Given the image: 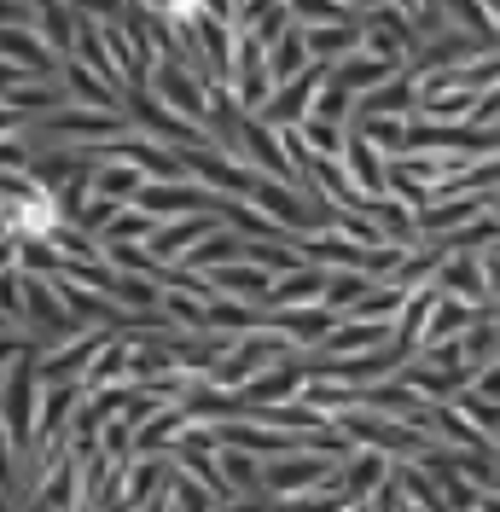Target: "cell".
I'll return each mask as SVG.
<instances>
[{
    "label": "cell",
    "instance_id": "cell-1",
    "mask_svg": "<svg viewBox=\"0 0 500 512\" xmlns=\"http://www.w3.org/2000/svg\"><path fill=\"white\" fill-rule=\"evenodd\" d=\"M35 425H41V350L18 355L6 367V390H0V431L12 437L18 460L35 454Z\"/></svg>",
    "mask_w": 500,
    "mask_h": 512
},
{
    "label": "cell",
    "instance_id": "cell-2",
    "mask_svg": "<svg viewBox=\"0 0 500 512\" xmlns=\"http://www.w3.org/2000/svg\"><path fill=\"white\" fill-rule=\"evenodd\" d=\"M152 94L175 111V117H187L210 134V117H216V82L204 76V70H192L181 59H157L152 70Z\"/></svg>",
    "mask_w": 500,
    "mask_h": 512
},
{
    "label": "cell",
    "instance_id": "cell-3",
    "mask_svg": "<svg viewBox=\"0 0 500 512\" xmlns=\"http://www.w3.org/2000/svg\"><path fill=\"white\" fill-rule=\"evenodd\" d=\"M221 152L239 158L245 169H256V175H268V181L297 187V169H291V158H285V146H280V128H268L262 117H239L221 134Z\"/></svg>",
    "mask_w": 500,
    "mask_h": 512
},
{
    "label": "cell",
    "instance_id": "cell-4",
    "mask_svg": "<svg viewBox=\"0 0 500 512\" xmlns=\"http://www.w3.org/2000/svg\"><path fill=\"white\" fill-rule=\"evenodd\" d=\"M128 123H134V134H146V140H157V146H169V152H198V146H216L210 134L198 123H187V117H175L163 99L152 94V88H128Z\"/></svg>",
    "mask_w": 500,
    "mask_h": 512
},
{
    "label": "cell",
    "instance_id": "cell-5",
    "mask_svg": "<svg viewBox=\"0 0 500 512\" xmlns=\"http://www.w3.org/2000/svg\"><path fill=\"white\" fill-rule=\"evenodd\" d=\"M489 53H500V41H489V35H471V30H437L425 35L419 47H413V76L425 82V76H460V70H471L477 59H489Z\"/></svg>",
    "mask_w": 500,
    "mask_h": 512
},
{
    "label": "cell",
    "instance_id": "cell-6",
    "mask_svg": "<svg viewBox=\"0 0 500 512\" xmlns=\"http://www.w3.org/2000/svg\"><path fill=\"white\" fill-rule=\"evenodd\" d=\"M285 355H291V344H285L280 332H250V338H239V344L227 350V361H221L216 373H210V384L233 390V396H245L250 384L262 379L268 367H280Z\"/></svg>",
    "mask_w": 500,
    "mask_h": 512
},
{
    "label": "cell",
    "instance_id": "cell-7",
    "mask_svg": "<svg viewBox=\"0 0 500 512\" xmlns=\"http://www.w3.org/2000/svg\"><path fill=\"white\" fill-rule=\"evenodd\" d=\"M181 163H187V181H198V187H210L221 192V198H245L250 204V192H256V169H245L239 158H227L221 146H198V152H181Z\"/></svg>",
    "mask_w": 500,
    "mask_h": 512
},
{
    "label": "cell",
    "instance_id": "cell-8",
    "mask_svg": "<svg viewBox=\"0 0 500 512\" xmlns=\"http://www.w3.org/2000/svg\"><path fill=\"white\" fill-rule=\"evenodd\" d=\"M326 82H332V64H309L297 82H280L274 99H268V111H262V123L268 128H303L314 117L320 94H326Z\"/></svg>",
    "mask_w": 500,
    "mask_h": 512
},
{
    "label": "cell",
    "instance_id": "cell-9",
    "mask_svg": "<svg viewBox=\"0 0 500 512\" xmlns=\"http://www.w3.org/2000/svg\"><path fill=\"white\" fill-rule=\"evenodd\" d=\"M332 478H338V460H332V454H285V460H268L262 489H268L274 501H291V495L326 489Z\"/></svg>",
    "mask_w": 500,
    "mask_h": 512
},
{
    "label": "cell",
    "instance_id": "cell-10",
    "mask_svg": "<svg viewBox=\"0 0 500 512\" xmlns=\"http://www.w3.org/2000/svg\"><path fill=\"white\" fill-rule=\"evenodd\" d=\"M140 210L157 222H187V216H210L216 210V192L198 187V181H152L140 192Z\"/></svg>",
    "mask_w": 500,
    "mask_h": 512
},
{
    "label": "cell",
    "instance_id": "cell-11",
    "mask_svg": "<svg viewBox=\"0 0 500 512\" xmlns=\"http://www.w3.org/2000/svg\"><path fill=\"white\" fill-rule=\"evenodd\" d=\"M117 332H88V338H76V344H59V350L41 355V390H53V384H82L94 373L99 350L111 344Z\"/></svg>",
    "mask_w": 500,
    "mask_h": 512
},
{
    "label": "cell",
    "instance_id": "cell-12",
    "mask_svg": "<svg viewBox=\"0 0 500 512\" xmlns=\"http://www.w3.org/2000/svg\"><path fill=\"white\" fill-rule=\"evenodd\" d=\"M64 88H70V105H88V111H111V117H128L123 105L128 94L123 88H111L99 70H88L82 59H64V76H59Z\"/></svg>",
    "mask_w": 500,
    "mask_h": 512
},
{
    "label": "cell",
    "instance_id": "cell-13",
    "mask_svg": "<svg viewBox=\"0 0 500 512\" xmlns=\"http://www.w3.org/2000/svg\"><path fill=\"white\" fill-rule=\"evenodd\" d=\"M390 472H396V460H384V454H349L344 466H338V489L349 495V507H367L378 489L390 483Z\"/></svg>",
    "mask_w": 500,
    "mask_h": 512
},
{
    "label": "cell",
    "instance_id": "cell-14",
    "mask_svg": "<svg viewBox=\"0 0 500 512\" xmlns=\"http://www.w3.org/2000/svg\"><path fill=\"white\" fill-rule=\"evenodd\" d=\"M437 291L442 297H460L471 309H495L489 303V274H483V256H448L437 274Z\"/></svg>",
    "mask_w": 500,
    "mask_h": 512
},
{
    "label": "cell",
    "instance_id": "cell-15",
    "mask_svg": "<svg viewBox=\"0 0 500 512\" xmlns=\"http://www.w3.org/2000/svg\"><path fill=\"white\" fill-rule=\"evenodd\" d=\"M221 222L216 216H187V222H163L157 227V239H152V256L157 262H187L204 239H216Z\"/></svg>",
    "mask_w": 500,
    "mask_h": 512
},
{
    "label": "cell",
    "instance_id": "cell-16",
    "mask_svg": "<svg viewBox=\"0 0 500 512\" xmlns=\"http://www.w3.org/2000/svg\"><path fill=\"white\" fill-rule=\"evenodd\" d=\"M35 35L59 53V59H76V30H82V12L70 0H35Z\"/></svg>",
    "mask_w": 500,
    "mask_h": 512
},
{
    "label": "cell",
    "instance_id": "cell-17",
    "mask_svg": "<svg viewBox=\"0 0 500 512\" xmlns=\"http://www.w3.org/2000/svg\"><path fill=\"white\" fill-rule=\"evenodd\" d=\"M344 169H349V181L367 192V198H390V158L378 152L373 140H361V134H349V152H344Z\"/></svg>",
    "mask_w": 500,
    "mask_h": 512
},
{
    "label": "cell",
    "instance_id": "cell-18",
    "mask_svg": "<svg viewBox=\"0 0 500 512\" xmlns=\"http://www.w3.org/2000/svg\"><path fill=\"white\" fill-rule=\"evenodd\" d=\"M210 280H216L221 297L250 303V309H268V297H274V280H280V274H268V268H256V262H233V268H216Z\"/></svg>",
    "mask_w": 500,
    "mask_h": 512
},
{
    "label": "cell",
    "instance_id": "cell-19",
    "mask_svg": "<svg viewBox=\"0 0 500 512\" xmlns=\"http://www.w3.org/2000/svg\"><path fill=\"white\" fill-rule=\"evenodd\" d=\"M303 35H309V59L332 64V70L367 47V24H361V18H349V24H326V30H303Z\"/></svg>",
    "mask_w": 500,
    "mask_h": 512
},
{
    "label": "cell",
    "instance_id": "cell-20",
    "mask_svg": "<svg viewBox=\"0 0 500 512\" xmlns=\"http://www.w3.org/2000/svg\"><path fill=\"white\" fill-rule=\"evenodd\" d=\"M146 187H152V175H146V169H134V163H99V169H94V198L117 204V210L140 204V192H146Z\"/></svg>",
    "mask_w": 500,
    "mask_h": 512
},
{
    "label": "cell",
    "instance_id": "cell-21",
    "mask_svg": "<svg viewBox=\"0 0 500 512\" xmlns=\"http://www.w3.org/2000/svg\"><path fill=\"white\" fill-rule=\"evenodd\" d=\"M326 268H291L274 280V297H268V309H314V303H326Z\"/></svg>",
    "mask_w": 500,
    "mask_h": 512
},
{
    "label": "cell",
    "instance_id": "cell-22",
    "mask_svg": "<svg viewBox=\"0 0 500 512\" xmlns=\"http://www.w3.org/2000/svg\"><path fill=\"white\" fill-rule=\"evenodd\" d=\"M396 344V326H373V320H344L332 338H326V355H373Z\"/></svg>",
    "mask_w": 500,
    "mask_h": 512
},
{
    "label": "cell",
    "instance_id": "cell-23",
    "mask_svg": "<svg viewBox=\"0 0 500 512\" xmlns=\"http://www.w3.org/2000/svg\"><path fill=\"white\" fill-rule=\"evenodd\" d=\"M128 361H134V338H111V344L99 350L94 373L82 379V390L94 396V390H117V384H128Z\"/></svg>",
    "mask_w": 500,
    "mask_h": 512
},
{
    "label": "cell",
    "instance_id": "cell-24",
    "mask_svg": "<svg viewBox=\"0 0 500 512\" xmlns=\"http://www.w3.org/2000/svg\"><path fill=\"white\" fill-rule=\"evenodd\" d=\"M390 76H402V70H390V64L373 59V53H355V59H344L338 70H332V82H344L349 94H361V99L373 94V88H384Z\"/></svg>",
    "mask_w": 500,
    "mask_h": 512
},
{
    "label": "cell",
    "instance_id": "cell-25",
    "mask_svg": "<svg viewBox=\"0 0 500 512\" xmlns=\"http://www.w3.org/2000/svg\"><path fill=\"white\" fill-rule=\"evenodd\" d=\"M460 350H466V361L483 373V367H500V320L495 309H483V315L471 320V332L460 338Z\"/></svg>",
    "mask_w": 500,
    "mask_h": 512
},
{
    "label": "cell",
    "instance_id": "cell-26",
    "mask_svg": "<svg viewBox=\"0 0 500 512\" xmlns=\"http://www.w3.org/2000/svg\"><path fill=\"white\" fill-rule=\"evenodd\" d=\"M297 134H303L309 158H320V163H344V152H349V134H355V128H344V123H326V117H309V123L297 128Z\"/></svg>",
    "mask_w": 500,
    "mask_h": 512
},
{
    "label": "cell",
    "instance_id": "cell-27",
    "mask_svg": "<svg viewBox=\"0 0 500 512\" xmlns=\"http://www.w3.org/2000/svg\"><path fill=\"white\" fill-rule=\"evenodd\" d=\"M262 472H268V460H256L245 448H221V478H227L233 495H268L262 489Z\"/></svg>",
    "mask_w": 500,
    "mask_h": 512
},
{
    "label": "cell",
    "instance_id": "cell-28",
    "mask_svg": "<svg viewBox=\"0 0 500 512\" xmlns=\"http://www.w3.org/2000/svg\"><path fill=\"white\" fill-rule=\"evenodd\" d=\"M309 64L314 59H309V35H303V30H291L285 41H274V47H268V70H274V82H297Z\"/></svg>",
    "mask_w": 500,
    "mask_h": 512
},
{
    "label": "cell",
    "instance_id": "cell-29",
    "mask_svg": "<svg viewBox=\"0 0 500 512\" xmlns=\"http://www.w3.org/2000/svg\"><path fill=\"white\" fill-rule=\"evenodd\" d=\"M157 216H146V210H140V204H128L123 216H117V222L105 227V233H99V245H152L157 239Z\"/></svg>",
    "mask_w": 500,
    "mask_h": 512
},
{
    "label": "cell",
    "instance_id": "cell-30",
    "mask_svg": "<svg viewBox=\"0 0 500 512\" xmlns=\"http://www.w3.org/2000/svg\"><path fill=\"white\" fill-rule=\"evenodd\" d=\"M373 286H378L373 274H332V280H326V309H332L338 320L355 315V309H361V297H367Z\"/></svg>",
    "mask_w": 500,
    "mask_h": 512
},
{
    "label": "cell",
    "instance_id": "cell-31",
    "mask_svg": "<svg viewBox=\"0 0 500 512\" xmlns=\"http://www.w3.org/2000/svg\"><path fill=\"white\" fill-rule=\"evenodd\" d=\"M285 6H291L297 30H326V24H349L355 18L344 0H285Z\"/></svg>",
    "mask_w": 500,
    "mask_h": 512
},
{
    "label": "cell",
    "instance_id": "cell-32",
    "mask_svg": "<svg viewBox=\"0 0 500 512\" xmlns=\"http://www.w3.org/2000/svg\"><path fill=\"white\" fill-rule=\"evenodd\" d=\"M169 501H175V512H221L216 495H210L198 478H187L181 466H175V478H169Z\"/></svg>",
    "mask_w": 500,
    "mask_h": 512
},
{
    "label": "cell",
    "instance_id": "cell-33",
    "mask_svg": "<svg viewBox=\"0 0 500 512\" xmlns=\"http://www.w3.org/2000/svg\"><path fill=\"white\" fill-rule=\"evenodd\" d=\"M454 408H460V414H466L471 425H477V431L489 437V443H500V402H483L477 390H466V396H460Z\"/></svg>",
    "mask_w": 500,
    "mask_h": 512
},
{
    "label": "cell",
    "instance_id": "cell-34",
    "mask_svg": "<svg viewBox=\"0 0 500 512\" xmlns=\"http://www.w3.org/2000/svg\"><path fill=\"white\" fill-rule=\"evenodd\" d=\"M70 6L94 24H128V0H70Z\"/></svg>",
    "mask_w": 500,
    "mask_h": 512
},
{
    "label": "cell",
    "instance_id": "cell-35",
    "mask_svg": "<svg viewBox=\"0 0 500 512\" xmlns=\"http://www.w3.org/2000/svg\"><path fill=\"white\" fill-rule=\"evenodd\" d=\"M18 472H24V460H18L12 437L0 431V489H6V495H18Z\"/></svg>",
    "mask_w": 500,
    "mask_h": 512
},
{
    "label": "cell",
    "instance_id": "cell-36",
    "mask_svg": "<svg viewBox=\"0 0 500 512\" xmlns=\"http://www.w3.org/2000/svg\"><path fill=\"white\" fill-rule=\"evenodd\" d=\"M30 18H35V0H0V30L30 24Z\"/></svg>",
    "mask_w": 500,
    "mask_h": 512
},
{
    "label": "cell",
    "instance_id": "cell-37",
    "mask_svg": "<svg viewBox=\"0 0 500 512\" xmlns=\"http://www.w3.org/2000/svg\"><path fill=\"white\" fill-rule=\"evenodd\" d=\"M477 396H483V402H500V367H483V373H477Z\"/></svg>",
    "mask_w": 500,
    "mask_h": 512
},
{
    "label": "cell",
    "instance_id": "cell-38",
    "mask_svg": "<svg viewBox=\"0 0 500 512\" xmlns=\"http://www.w3.org/2000/svg\"><path fill=\"white\" fill-rule=\"evenodd\" d=\"M262 507H268V495H233L221 512H262Z\"/></svg>",
    "mask_w": 500,
    "mask_h": 512
},
{
    "label": "cell",
    "instance_id": "cell-39",
    "mask_svg": "<svg viewBox=\"0 0 500 512\" xmlns=\"http://www.w3.org/2000/svg\"><path fill=\"white\" fill-rule=\"evenodd\" d=\"M483 274H489V303L500 309V256H483Z\"/></svg>",
    "mask_w": 500,
    "mask_h": 512
},
{
    "label": "cell",
    "instance_id": "cell-40",
    "mask_svg": "<svg viewBox=\"0 0 500 512\" xmlns=\"http://www.w3.org/2000/svg\"><path fill=\"white\" fill-rule=\"evenodd\" d=\"M12 134H24V117H18V111H6V105H0V140H12Z\"/></svg>",
    "mask_w": 500,
    "mask_h": 512
},
{
    "label": "cell",
    "instance_id": "cell-41",
    "mask_svg": "<svg viewBox=\"0 0 500 512\" xmlns=\"http://www.w3.org/2000/svg\"><path fill=\"white\" fill-rule=\"evenodd\" d=\"M349 12H355V18H367V12H373V6H384V0H344Z\"/></svg>",
    "mask_w": 500,
    "mask_h": 512
},
{
    "label": "cell",
    "instance_id": "cell-42",
    "mask_svg": "<svg viewBox=\"0 0 500 512\" xmlns=\"http://www.w3.org/2000/svg\"><path fill=\"white\" fill-rule=\"evenodd\" d=\"M477 512H500V495H495V489H489V495L477 501Z\"/></svg>",
    "mask_w": 500,
    "mask_h": 512
},
{
    "label": "cell",
    "instance_id": "cell-43",
    "mask_svg": "<svg viewBox=\"0 0 500 512\" xmlns=\"http://www.w3.org/2000/svg\"><path fill=\"white\" fill-rule=\"evenodd\" d=\"M495 495H500V466H495Z\"/></svg>",
    "mask_w": 500,
    "mask_h": 512
},
{
    "label": "cell",
    "instance_id": "cell-44",
    "mask_svg": "<svg viewBox=\"0 0 500 512\" xmlns=\"http://www.w3.org/2000/svg\"><path fill=\"white\" fill-rule=\"evenodd\" d=\"M489 210H495V216H500V198H495V204H489Z\"/></svg>",
    "mask_w": 500,
    "mask_h": 512
},
{
    "label": "cell",
    "instance_id": "cell-45",
    "mask_svg": "<svg viewBox=\"0 0 500 512\" xmlns=\"http://www.w3.org/2000/svg\"><path fill=\"white\" fill-rule=\"evenodd\" d=\"M349 512H373V507H349Z\"/></svg>",
    "mask_w": 500,
    "mask_h": 512
},
{
    "label": "cell",
    "instance_id": "cell-46",
    "mask_svg": "<svg viewBox=\"0 0 500 512\" xmlns=\"http://www.w3.org/2000/svg\"><path fill=\"white\" fill-rule=\"evenodd\" d=\"M495 320H500V309H495Z\"/></svg>",
    "mask_w": 500,
    "mask_h": 512
},
{
    "label": "cell",
    "instance_id": "cell-47",
    "mask_svg": "<svg viewBox=\"0 0 500 512\" xmlns=\"http://www.w3.org/2000/svg\"><path fill=\"white\" fill-rule=\"evenodd\" d=\"M0 332H6V326H0Z\"/></svg>",
    "mask_w": 500,
    "mask_h": 512
},
{
    "label": "cell",
    "instance_id": "cell-48",
    "mask_svg": "<svg viewBox=\"0 0 500 512\" xmlns=\"http://www.w3.org/2000/svg\"><path fill=\"white\" fill-rule=\"evenodd\" d=\"M495 448H500V443H495Z\"/></svg>",
    "mask_w": 500,
    "mask_h": 512
}]
</instances>
